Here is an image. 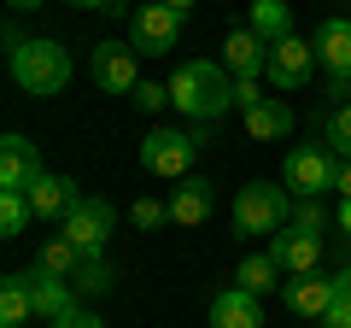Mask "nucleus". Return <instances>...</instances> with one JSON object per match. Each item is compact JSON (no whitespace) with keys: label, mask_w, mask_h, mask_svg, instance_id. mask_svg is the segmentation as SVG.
<instances>
[{"label":"nucleus","mask_w":351,"mask_h":328,"mask_svg":"<svg viewBox=\"0 0 351 328\" xmlns=\"http://www.w3.org/2000/svg\"><path fill=\"white\" fill-rule=\"evenodd\" d=\"M12 12H36V6H47V0H6Z\"/></svg>","instance_id":"obj_36"},{"label":"nucleus","mask_w":351,"mask_h":328,"mask_svg":"<svg viewBox=\"0 0 351 328\" xmlns=\"http://www.w3.org/2000/svg\"><path fill=\"white\" fill-rule=\"evenodd\" d=\"M311 71H316V41H299V36H287V41H276L269 47V82L276 89H287V94H299L304 82H311Z\"/></svg>","instance_id":"obj_9"},{"label":"nucleus","mask_w":351,"mask_h":328,"mask_svg":"<svg viewBox=\"0 0 351 328\" xmlns=\"http://www.w3.org/2000/svg\"><path fill=\"white\" fill-rule=\"evenodd\" d=\"M47 164H41V147L29 135H6L0 141V188L6 194H29V182L41 176Z\"/></svg>","instance_id":"obj_11"},{"label":"nucleus","mask_w":351,"mask_h":328,"mask_svg":"<svg viewBox=\"0 0 351 328\" xmlns=\"http://www.w3.org/2000/svg\"><path fill=\"white\" fill-rule=\"evenodd\" d=\"M71 6H82V12H106L112 0H71Z\"/></svg>","instance_id":"obj_37"},{"label":"nucleus","mask_w":351,"mask_h":328,"mask_svg":"<svg viewBox=\"0 0 351 328\" xmlns=\"http://www.w3.org/2000/svg\"><path fill=\"white\" fill-rule=\"evenodd\" d=\"M129 100H135L141 112H158V106H170V82H147V76H141V89L129 94Z\"/></svg>","instance_id":"obj_28"},{"label":"nucleus","mask_w":351,"mask_h":328,"mask_svg":"<svg viewBox=\"0 0 351 328\" xmlns=\"http://www.w3.org/2000/svg\"><path fill=\"white\" fill-rule=\"evenodd\" d=\"M316 59H322L328 82H351V18H328L316 30Z\"/></svg>","instance_id":"obj_16"},{"label":"nucleus","mask_w":351,"mask_h":328,"mask_svg":"<svg viewBox=\"0 0 351 328\" xmlns=\"http://www.w3.org/2000/svg\"><path fill=\"white\" fill-rule=\"evenodd\" d=\"M293 223V194L287 182H246L234 194V235H281Z\"/></svg>","instance_id":"obj_3"},{"label":"nucleus","mask_w":351,"mask_h":328,"mask_svg":"<svg viewBox=\"0 0 351 328\" xmlns=\"http://www.w3.org/2000/svg\"><path fill=\"white\" fill-rule=\"evenodd\" d=\"M88 71H94V82L106 94H135L141 89V53L129 41H100L88 53Z\"/></svg>","instance_id":"obj_8"},{"label":"nucleus","mask_w":351,"mask_h":328,"mask_svg":"<svg viewBox=\"0 0 351 328\" xmlns=\"http://www.w3.org/2000/svg\"><path fill=\"white\" fill-rule=\"evenodd\" d=\"M234 106H240V112L263 106V82H258V76H234Z\"/></svg>","instance_id":"obj_30"},{"label":"nucleus","mask_w":351,"mask_h":328,"mask_svg":"<svg viewBox=\"0 0 351 328\" xmlns=\"http://www.w3.org/2000/svg\"><path fill=\"white\" fill-rule=\"evenodd\" d=\"M164 6H176V12H182V18H188V12H193V0H164Z\"/></svg>","instance_id":"obj_38"},{"label":"nucleus","mask_w":351,"mask_h":328,"mask_svg":"<svg viewBox=\"0 0 351 328\" xmlns=\"http://www.w3.org/2000/svg\"><path fill=\"white\" fill-rule=\"evenodd\" d=\"M24 281H29V299H36V316H41V323H64L71 311H82V293H76L64 276H47V270H24Z\"/></svg>","instance_id":"obj_13"},{"label":"nucleus","mask_w":351,"mask_h":328,"mask_svg":"<svg viewBox=\"0 0 351 328\" xmlns=\"http://www.w3.org/2000/svg\"><path fill=\"white\" fill-rule=\"evenodd\" d=\"M29 217H36L29 194H6V188H0V235H6V240H12V235H24V229H29Z\"/></svg>","instance_id":"obj_25"},{"label":"nucleus","mask_w":351,"mask_h":328,"mask_svg":"<svg viewBox=\"0 0 351 328\" xmlns=\"http://www.w3.org/2000/svg\"><path fill=\"white\" fill-rule=\"evenodd\" d=\"M246 30H258V36L276 47V41H287V36H293V6H287V0H252Z\"/></svg>","instance_id":"obj_19"},{"label":"nucleus","mask_w":351,"mask_h":328,"mask_svg":"<svg viewBox=\"0 0 351 328\" xmlns=\"http://www.w3.org/2000/svg\"><path fill=\"white\" fill-rule=\"evenodd\" d=\"M334 194H339V200H351V159H339V176H334Z\"/></svg>","instance_id":"obj_33"},{"label":"nucleus","mask_w":351,"mask_h":328,"mask_svg":"<svg viewBox=\"0 0 351 328\" xmlns=\"http://www.w3.org/2000/svg\"><path fill=\"white\" fill-rule=\"evenodd\" d=\"M129 217H135V229H158V223H170V205H158V200H135V205H129Z\"/></svg>","instance_id":"obj_29"},{"label":"nucleus","mask_w":351,"mask_h":328,"mask_svg":"<svg viewBox=\"0 0 351 328\" xmlns=\"http://www.w3.org/2000/svg\"><path fill=\"white\" fill-rule=\"evenodd\" d=\"M334 281H339V299H351V264H346V270H339V276H334Z\"/></svg>","instance_id":"obj_35"},{"label":"nucleus","mask_w":351,"mask_h":328,"mask_svg":"<svg viewBox=\"0 0 351 328\" xmlns=\"http://www.w3.org/2000/svg\"><path fill=\"white\" fill-rule=\"evenodd\" d=\"M205 124L199 129H147V141H141V164H147L152 176H164V182H182V176H193V159H199V147H205Z\"/></svg>","instance_id":"obj_4"},{"label":"nucleus","mask_w":351,"mask_h":328,"mask_svg":"<svg viewBox=\"0 0 351 328\" xmlns=\"http://www.w3.org/2000/svg\"><path fill=\"white\" fill-rule=\"evenodd\" d=\"M6 65H12V82L24 94H59L64 82H71V53H64V41L53 36H18V30H6Z\"/></svg>","instance_id":"obj_1"},{"label":"nucleus","mask_w":351,"mask_h":328,"mask_svg":"<svg viewBox=\"0 0 351 328\" xmlns=\"http://www.w3.org/2000/svg\"><path fill=\"white\" fill-rule=\"evenodd\" d=\"M211 328H263V305L246 288H223L211 299Z\"/></svg>","instance_id":"obj_18"},{"label":"nucleus","mask_w":351,"mask_h":328,"mask_svg":"<svg viewBox=\"0 0 351 328\" xmlns=\"http://www.w3.org/2000/svg\"><path fill=\"white\" fill-rule=\"evenodd\" d=\"M82 299H106V293L117 288V270L106 264V258H82V270H76V281H71Z\"/></svg>","instance_id":"obj_24"},{"label":"nucleus","mask_w":351,"mask_h":328,"mask_svg":"<svg viewBox=\"0 0 351 328\" xmlns=\"http://www.w3.org/2000/svg\"><path fill=\"white\" fill-rule=\"evenodd\" d=\"M334 176H339V159L322 141H316V147H293L287 164H281V182H287L293 200H322V194L334 188Z\"/></svg>","instance_id":"obj_5"},{"label":"nucleus","mask_w":351,"mask_h":328,"mask_svg":"<svg viewBox=\"0 0 351 328\" xmlns=\"http://www.w3.org/2000/svg\"><path fill=\"white\" fill-rule=\"evenodd\" d=\"M53 328H106V323H100V316H94V311H71V316H64V323H53Z\"/></svg>","instance_id":"obj_32"},{"label":"nucleus","mask_w":351,"mask_h":328,"mask_svg":"<svg viewBox=\"0 0 351 328\" xmlns=\"http://www.w3.org/2000/svg\"><path fill=\"white\" fill-rule=\"evenodd\" d=\"M281 276H287V270H281L269 253H252L246 264L234 270V288H246V293H258V299H263L269 288H281Z\"/></svg>","instance_id":"obj_22"},{"label":"nucleus","mask_w":351,"mask_h":328,"mask_svg":"<svg viewBox=\"0 0 351 328\" xmlns=\"http://www.w3.org/2000/svg\"><path fill=\"white\" fill-rule=\"evenodd\" d=\"M322 147L334 152V159H351V100L328 112V124H322Z\"/></svg>","instance_id":"obj_26"},{"label":"nucleus","mask_w":351,"mask_h":328,"mask_svg":"<svg viewBox=\"0 0 351 328\" xmlns=\"http://www.w3.org/2000/svg\"><path fill=\"white\" fill-rule=\"evenodd\" d=\"M176 41H182V12L176 6H164V0L135 6V18H129V47L141 59H164V53H176Z\"/></svg>","instance_id":"obj_6"},{"label":"nucleus","mask_w":351,"mask_h":328,"mask_svg":"<svg viewBox=\"0 0 351 328\" xmlns=\"http://www.w3.org/2000/svg\"><path fill=\"white\" fill-rule=\"evenodd\" d=\"M293 223L311 229V235H322V229H328V205L322 200H293Z\"/></svg>","instance_id":"obj_27"},{"label":"nucleus","mask_w":351,"mask_h":328,"mask_svg":"<svg viewBox=\"0 0 351 328\" xmlns=\"http://www.w3.org/2000/svg\"><path fill=\"white\" fill-rule=\"evenodd\" d=\"M281 299H287V311L322 323V316L334 311V299H339V281L322 276V270H311V276H287V281H281Z\"/></svg>","instance_id":"obj_10"},{"label":"nucleus","mask_w":351,"mask_h":328,"mask_svg":"<svg viewBox=\"0 0 351 328\" xmlns=\"http://www.w3.org/2000/svg\"><path fill=\"white\" fill-rule=\"evenodd\" d=\"M29 316H36L29 281H24V276H6V281H0V323H6V328H24Z\"/></svg>","instance_id":"obj_23"},{"label":"nucleus","mask_w":351,"mask_h":328,"mask_svg":"<svg viewBox=\"0 0 351 328\" xmlns=\"http://www.w3.org/2000/svg\"><path fill=\"white\" fill-rule=\"evenodd\" d=\"M246 135H252V141H287V135H293V112H287L281 100L252 106V112H246Z\"/></svg>","instance_id":"obj_20"},{"label":"nucleus","mask_w":351,"mask_h":328,"mask_svg":"<svg viewBox=\"0 0 351 328\" xmlns=\"http://www.w3.org/2000/svg\"><path fill=\"white\" fill-rule=\"evenodd\" d=\"M47 328H53V323H47Z\"/></svg>","instance_id":"obj_39"},{"label":"nucleus","mask_w":351,"mask_h":328,"mask_svg":"<svg viewBox=\"0 0 351 328\" xmlns=\"http://www.w3.org/2000/svg\"><path fill=\"white\" fill-rule=\"evenodd\" d=\"M29 205H36V217H53V223H64V217L82 205V188H76L71 176H59V170H41V176L29 182Z\"/></svg>","instance_id":"obj_15"},{"label":"nucleus","mask_w":351,"mask_h":328,"mask_svg":"<svg viewBox=\"0 0 351 328\" xmlns=\"http://www.w3.org/2000/svg\"><path fill=\"white\" fill-rule=\"evenodd\" d=\"M59 235H71V246L82 258H106V240L117 235V205L112 200H82L71 217H64Z\"/></svg>","instance_id":"obj_7"},{"label":"nucleus","mask_w":351,"mask_h":328,"mask_svg":"<svg viewBox=\"0 0 351 328\" xmlns=\"http://www.w3.org/2000/svg\"><path fill=\"white\" fill-rule=\"evenodd\" d=\"M170 106H176L182 117H193V124H211V117H223L228 106H234V76H223V65H217V59L176 65V76H170Z\"/></svg>","instance_id":"obj_2"},{"label":"nucleus","mask_w":351,"mask_h":328,"mask_svg":"<svg viewBox=\"0 0 351 328\" xmlns=\"http://www.w3.org/2000/svg\"><path fill=\"white\" fill-rule=\"evenodd\" d=\"M223 71L228 76H263L269 71V41H263L258 30H234V36L223 41Z\"/></svg>","instance_id":"obj_17"},{"label":"nucleus","mask_w":351,"mask_h":328,"mask_svg":"<svg viewBox=\"0 0 351 328\" xmlns=\"http://www.w3.org/2000/svg\"><path fill=\"white\" fill-rule=\"evenodd\" d=\"M36 270L76 281V270H82V253L71 246V235H47V240H41V253H36Z\"/></svg>","instance_id":"obj_21"},{"label":"nucleus","mask_w":351,"mask_h":328,"mask_svg":"<svg viewBox=\"0 0 351 328\" xmlns=\"http://www.w3.org/2000/svg\"><path fill=\"white\" fill-rule=\"evenodd\" d=\"M269 258H276L287 276H311V270L322 264V235H311V229L287 223L281 235H269Z\"/></svg>","instance_id":"obj_12"},{"label":"nucleus","mask_w":351,"mask_h":328,"mask_svg":"<svg viewBox=\"0 0 351 328\" xmlns=\"http://www.w3.org/2000/svg\"><path fill=\"white\" fill-rule=\"evenodd\" d=\"M334 223H339V235H351V200L334 205Z\"/></svg>","instance_id":"obj_34"},{"label":"nucleus","mask_w":351,"mask_h":328,"mask_svg":"<svg viewBox=\"0 0 351 328\" xmlns=\"http://www.w3.org/2000/svg\"><path fill=\"white\" fill-rule=\"evenodd\" d=\"M322 328H351V299H334V311L322 316Z\"/></svg>","instance_id":"obj_31"},{"label":"nucleus","mask_w":351,"mask_h":328,"mask_svg":"<svg viewBox=\"0 0 351 328\" xmlns=\"http://www.w3.org/2000/svg\"><path fill=\"white\" fill-rule=\"evenodd\" d=\"M164 205H170V223H176V229H199L205 217L217 211V188H211L205 176H182Z\"/></svg>","instance_id":"obj_14"}]
</instances>
